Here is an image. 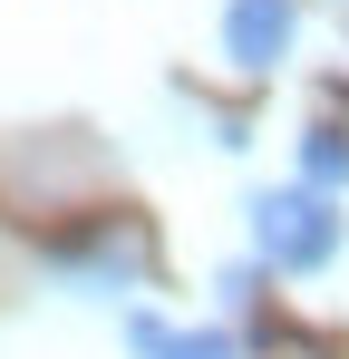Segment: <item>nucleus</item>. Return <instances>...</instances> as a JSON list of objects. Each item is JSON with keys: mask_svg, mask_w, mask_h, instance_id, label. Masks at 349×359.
Here are the masks:
<instances>
[{"mask_svg": "<svg viewBox=\"0 0 349 359\" xmlns=\"http://www.w3.org/2000/svg\"><path fill=\"white\" fill-rule=\"evenodd\" d=\"M214 292H224V311H242V301H262V272H252V262H224Z\"/></svg>", "mask_w": 349, "mask_h": 359, "instance_id": "obj_6", "label": "nucleus"}, {"mask_svg": "<svg viewBox=\"0 0 349 359\" xmlns=\"http://www.w3.org/2000/svg\"><path fill=\"white\" fill-rule=\"evenodd\" d=\"M291 39H301V10L291 0H224V59L242 78H272L291 59Z\"/></svg>", "mask_w": 349, "mask_h": 359, "instance_id": "obj_3", "label": "nucleus"}, {"mask_svg": "<svg viewBox=\"0 0 349 359\" xmlns=\"http://www.w3.org/2000/svg\"><path fill=\"white\" fill-rule=\"evenodd\" d=\"M252 214V243H262V262L272 272H330L349 243V214L330 194H301V184H272V194H252L242 204Z\"/></svg>", "mask_w": 349, "mask_h": 359, "instance_id": "obj_1", "label": "nucleus"}, {"mask_svg": "<svg viewBox=\"0 0 349 359\" xmlns=\"http://www.w3.org/2000/svg\"><path fill=\"white\" fill-rule=\"evenodd\" d=\"M349 184V126H301V194H340Z\"/></svg>", "mask_w": 349, "mask_h": 359, "instance_id": "obj_5", "label": "nucleus"}, {"mask_svg": "<svg viewBox=\"0 0 349 359\" xmlns=\"http://www.w3.org/2000/svg\"><path fill=\"white\" fill-rule=\"evenodd\" d=\"M49 262H58V282H68V292L116 301V292H136V272H146V233H126V224H88V233L58 243Z\"/></svg>", "mask_w": 349, "mask_h": 359, "instance_id": "obj_2", "label": "nucleus"}, {"mask_svg": "<svg viewBox=\"0 0 349 359\" xmlns=\"http://www.w3.org/2000/svg\"><path fill=\"white\" fill-rule=\"evenodd\" d=\"M126 350L136 359H242L233 330H174L165 311H126Z\"/></svg>", "mask_w": 349, "mask_h": 359, "instance_id": "obj_4", "label": "nucleus"}]
</instances>
